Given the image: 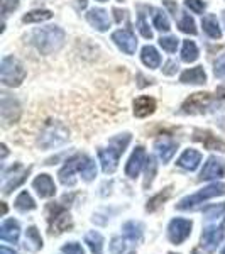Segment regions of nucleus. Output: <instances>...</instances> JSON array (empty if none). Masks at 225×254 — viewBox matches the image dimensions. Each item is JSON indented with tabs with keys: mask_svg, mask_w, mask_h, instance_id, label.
I'll list each match as a JSON object with an SVG mask.
<instances>
[{
	"mask_svg": "<svg viewBox=\"0 0 225 254\" xmlns=\"http://www.w3.org/2000/svg\"><path fill=\"white\" fill-rule=\"evenodd\" d=\"M31 43L43 55H53V53L59 51L64 44V31L58 26L43 27V29L32 32Z\"/></svg>",
	"mask_w": 225,
	"mask_h": 254,
	"instance_id": "obj_1",
	"label": "nucleus"
},
{
	"mask_svg": "<svg viewBox=\"0 0 225 254\" xmlns=\"http://www.w3.org/2000/svg\"><path fill=\"white\" fill-rule=\"evenodd\" d=\"M130 142V134H118V136L110 139V144L107 149H98V159H100L102 171L105 175H112L117 170L118 158L125 151V147Z\"/></svg>",
	"mask_w": 225,
	"mask_h": 254,
	"instance_id": "obj_2",
	"label": "nucleus"
},
{
	"mask_svg": "<svg viewBox=\"0 0 225 254\" xmlns=\"http://www.w3.org/2000/svg\"><path fill=\"white\" fill-rule=\"evenodd\" d=\"M69 139L68 127L59 121H49L44 124L38 137V144L43 149H53V147H59Z\"/></svg>",
	"mask_w": 225,
	"mask_h": 254,
	"instance_id": "obj_3",
	"label": "nucleus"
},
{
	"mask_svg": "<svg viewBox=\"0 0 225 254\" xmlns=\"http://www.w3.org/2000/svg\"><path fill=\"white\" fill-rule=\"evenodd\" d=\"M26 78V68L14 56H5L0 63V81L5 87H19Z\"/></svg>",
	"mask_w": 225,
	"mask_h": 254,
	"instance_id": "obj_4",
	"label": "nucleus"
},
{
	"mask_svg": "<svg viewBox=\"0 0 225 254\" xmlns=\"http://www.w3.org/2000/svg\"><path fill=\"white\" fill-rule=\"evenodd\" d=\"M225 195V183H212L205 188H202L200 191H196L193 195H188L185 198H181L178 202L176 208L178 210H191L195 208L198 203L205 202L208 198H215V196H222Z\"/></svg>",
	"mask_w": 225,
	"mask_h": 254,
	"instance_id": "obj_5",
	"label": "nucleus"
},
{
	"mask_svg": "<svg viewBox=\"0 0 225 254\" xmlns=\"http://www.w3.org/2000/svg\"><path fill=\"white\" fill-rule=\"evenodd\" d=\"M48 220H49V234H61V232L71 229V217H69L66 205H59V203H49L48 207Z\"/></svg>",
	"mask_w": 225,
	"mask_h": 254,
	"instance_id": "obj_6",
	"label": "nucleus"
},
{
	"mask_svg": "<svg viewBox=\"0 0 225 254\" xmlns=\"http://www.w3.org/2000/svg\"><path fill=\"white\" fill-rule=\"evenodd\" d=\"M217 105L214 95H210V93H203V92H196V93H191L190 97L185 100V104H183V112L185 114H191V116H195V114H207L210 112V110H214Z\"/></svg>",
	"mask_w": 225,
	"mask_h": 254,
	"instance_id": "obj_7",
	"label": "nucleus"
},
{
	"mask_svg": "<svg viewBox=\"0 0 225 254\" xmlns=\"http://www.w3.org/2000/svg\"><path fill=\"white\" fill-rule=\"evenodd\" d=\"M88 156H85V154H76V156H73L71 159H68L66 165L59 170V182L63 183L64 187H71L75 185V173L78 171L81 173V170H83V165L85 161H87Z\"/></svg>",
	"mask_w": 225,
	"mask_h": 254,
	"instance_id": "obj_8",
	"label": "nucleus"
},
{
	"mask_svg": "<svg viewBox=\"0 0 225 254\" xmlns=\"http://www.w3.org/2000/svg\"><path fill=\"white\" fill-rule=\"evenodd\" d=\"M20 117V105L14 97L9 93H2L0 98V119H2L3 126H10L17 122Z\"/></svg>",
	"mask_w": 225,
	"mask_h": 254,
	"instance_id": "obj_9",
	"label": "nucleus"
},
{
	"mask_svg": "<svg viewBox=\"0 0 225 254\" xmlns=\"http://www.w3.org/2000/svg\"><path fill=\"white\" fill-rule=\"evenodd\" d=\"M191 234V222L186 219H173L168 225V239L173 244H181Z\"/></svg>",
	"mask_w": 225,
	"mask_h": 254,
	"instance_id": "obj_10",
	"label": "nucleus"
},
{
	"mask_svg": "<svg viewBox=\"0 0 225 254\" xmlns=\"http://www.w3.org/2000/svg\"><path fill=\"white\" fill-rule=\"evenodd\" d=\"M224 227H217V225H210V227L203 229L202 234V248L208 253L217 251V248L224 241Z\"/></svg>",
	"mask_w": 225,
	"mask_h": 254,
	"instance_id": "obj_11",
	"label": "nucleus"
},
{
	"mask_svg": "<svg viewBox=\"0 0 225 254\" xmlns=\"http://www.w3.org/2000/svg\"><path fill=\"white\" fill-rule=\"evenodd\" d=\"M112 41L117 44L118 49H122V51L125 53V55H134V53H136L137 39H136V36L132 34V31H129V29L115 31L112 34Z\"/></svg>",
	"mask_w": 225,
	"mask_h": 254,
	"instance_id": "obj_12",
	"label": "nucleus"
},
{
	"mask_svg": "<svg viewBox=\"0 0 225 254\" xmlns=\"http://www.w3.org/2000/svg\"><path fill=\"white\" fill-rule=\"evenodd\" d=\"M147 161L146 159V151L142 146H137L136 149L132 151V154H130L127 165H125V175L129 176V178H136V176L141 173L142 170V165Z\"/></svg>",
	"mask_w": 225,
	"mask_h": 254,
	"instance_id": "obj_13",
	"label": "nucleus"
},
{
	"mask_svg": "<svg viewBox=\"0 0 225 254\" xmlns=\"http://www.w3.org/2000/svg\"><path fill=\"white\" fill-rule=\"evenodd\" d=\"M224 175H225L224 161L220 158L210 156L207 159L202 173H200V178H202V180H217V178H222Z\"/></svg>",
	"mask_w": 225,
	"mask_h": 254,
	"instance_id": "obj_14",
	"label": "nucleus"
},
{
	"mask_svg": "<svg viewBox=\"0 0 225 254\" xmlns=\"http://www.w3.org/2000/svg\"><path fill=\"white\" fill-rule=\"evenodd\" d=\"M32 187L38 191L41 198H49V196L56 195V185L49 175H39L38 178L32 182Z\"/></svg>",
	"mask_w": 225,
	"mask_h": 254,
	"instance_id": "obj_15",
	"label": "nucleus"
},
{
	"mask_svg": "<svg viewBox=\"0 0 225 254\" xmlns=\"http://www.w3.org/2000/svg\"><path fill=\"white\" fill-rule=\"evenodd\" d=\"M154 149H156V153L159 154L163 163H169V159L176 153L178 144H176V141H173V139H169V137H161L154 142Z\"/></svg>",
	"mask_w": 225,
	"mask_h": 254,
	"instance_id": "obj_16",
	"label": "nucleus"
},
{
	"mask_svg": "<svg viewBox=\"0 0 225 254\" xmlns=\"http://www.w3.org/2000/svg\"><path fill=\"white\" fill-rule=\"evenodd\" d=\"M193 139L195 141H200L203 142V146L207 147V149H212V151H220V153H225V142L220 141V139H217L214 134L208 132V130H200L196 129L193 132Z\"/></svg>",
	"mask_w": 225,
	"mask_h": 254,
	"instance_id": "obj_17",
	"label": "nucleus"
},
{
	"mask_svg": "<svg viewBox=\"0 0 225 254\" xmlns=\"http://www.w3.org/2000/svg\"><path fill=\"white\" fill-rule=\"evenodd\" d=\"M87 19H88V22L92 24V26L95 27L97 31H100V32L109 31L110 17H109V14L104 9H92L87 14Z\"/></svg>",
	"mask_w": 225,
	"mask_h": 254,
	"instance_id": "obj_18",
	"label": "nucleus"
},
{
	"mask_svg": "<svg viewBox=\"0 0 225 254\" xmlns=\"http://www.w3.org/2000/svg\"><path fill=\"white\" fill-rule=\"evenodd\" d=\"M200 163H202V154L195 149H186L178 159V166L188 171H195Z\"/></svg>",
	"mask_w": 225,
	"mask_h": 254,
	"instance_id": "obj_19",
	"label": "nucleus"
},
{
	"mask_svg": "<svg viewBox=\"0 0 225 254\" xmlns=\"http://www.w3.org/2000/svg\"><path fill=\"white\" fill-rule=\"evenodd\" d=\"M156 110V100L151 97H139L134 102V116L136 117H147Z\"/></svg>",
	"mask_w": 225,
	"mask_h": 254,
	"instance_id": "obj_20",
	"label": "nucleus"
},
{
	"mask_svg": "<svg viewBox=\"0 0 225 254\" xmlns=\"http://www.w3.org/2000/svg\"><path fill=\"white\" fill-rule=\"evenodd\" d=\"M29 171H31V168H27V170H22L20 173H15V175H7V173H3V185H2V191L5 195H9L14 188H17L20 183H24L26 182V178H27V175H29Z\"/></svg>",
	"mask_w": 225,
	"mask_h": 254,
	"instance_id": "obj_21",
	"label": "nucleus"
},
{
	"mask_svg": "<svg viewBox=\"0 0 225 254\" xmlns=\"http://www.w3.org/2000/svg\"><path fill=\"white\" fill-rule=\"evenodd\" d=\"M19 236H20V227H19L17 220L9 219L0 227V237H2L3 241H7V243H17Z\"/></svg>",
	"mask_w": 225,
	"mask_h": 254,
	"instance_id": "obj_22",
	"label": "nucleus"
},
{
	"mask_svg": "<svg viewBox=\"0 0 225 254\" xmlns=\"http://www.w3.org/2000/svg\"><path fill=\"white\" fill-rule=\"evenodd\" d=\"M179 81H181V83L202 85V83H205V81H207V73H205V69H203L202 66L190 68V69H186V71L181 73Z\"/></svg>",
	"mask_w": 225,
	"mask_h": 254,
	"instance_id": "obj_23",
	"label": "nucleus"
},
{
	"mask_svg": "<svg viewBox=\"0 0 225 254\" xmlns=\"http://www.w3.org/2000/svg\"><path fill=\"white\" fill-rule=\"evenodd\" d=\"M141 60H142V63L151 69H156V68H159V64H161V56H159L158 49L153 48V46L142 48Z\"/></svg>",
	"mask_w": 225,
	"mask_h": 254,
	"instance_id": "obj_24",
	"label": "nucleus"
},
{
	"mask_svg": "<svg viewBox=\"0 0 225 254\" xmlns=\"http://www.w3.org/2000/svg\"><path fill=\"white\" fill-rule=\"evenodd\" d=\"M85 244H88L92 254H104V237L100 232H87L85 234Z\"/></svg>",
	"mask_w": 225,
	"mask_h": 254,
	"instance_id": "obj_25",
	"label": "nucleus"
},
{
	"mask_svg": "<svg viewBox=\"0 0 225 254\" xmlns=\"http://www.w3.org/2000/svg\"><path fill=\"white\" fill-rule=\"evenodd\" d=\"M203 31L207 32V36H210L212 39H220L222 38V31L219 27V20L215 15H205L202 20Z\"/></svg>",
	"mask_w": 225,
	"mask_h": 254,
	"instance_id": "obj_26",
	"label": "nucleus"
},
{
	"mask_svg": "<svg viewBox=\"0 0 225 254\" xmlns=\"http://www.w3.org/2000/svg\"><path fill=\"white\" fill-rule=\"evenodd\" d=\"M122 231H124V236L127 237V239L134 241V243H139V241L142 239V225L136 222V220L125 222L124 227H122Z\"/></svg>",
	"mask_w": 225,
	"mask_h": 254,
	"instance_id": "obj_27",
	"label": "nucleus"
},
{
	"mask_svg": "<svg viewBox=\"0 0 225 254\" xmlns=\"http://www.w3.org/2000/svg\"><path fill=\"white\" fill-rule=\"evenodd\" d=\"M169 195H171V187H168V188H165V190L161 191V193H158L156 196H153V198H151L149 202H147L146 210H147V212L158 210V208L161 207L168 198H169Z\"/></svg>",
	"mask_w": 225,
	"mask_h": 254,
	"instance_id": "obj_28",
	"label": "nucleus"
},
{
	"mask_svg": "<svg viewBox=\"0 0 225 254\" xmlns=\"http://www.w3.org/2000/svg\"><path fill=\"white\" fill-rule=\"evenodd\" d=\"M198 58V48L193 41H185L183 43V49H181V60L185 63H193Z\"/></svg>",
	"mask_w": 225,
	"mask_h": 254,
	"instance_id": "obj_29",
	"label": "nucleus"
},
{
	"mask_svg": "<svg viewBox=\"0 0 225 254\" xmlns=\"http://www.w3.org/2000/svg\"><path fill=\"white\" fill-rule=\"evenodd\" d=\"M51 17H53L51 10H32L27 12L22 17V20L26 24H32V22H44V20H49Z\"/></svg>",
	"mask_w": 225,
	"mask_h": 254,
	"instance_id": "obj_30",
	"label": "nucleus"
},
{
	"mask_svg": "<svg viewBox=\"0 0 225 254\" xmlns=\"http://www.w3.org/2000/svg\"><path fill=\"white\" fill-rule=\"evenodd\" d=\"M15 208L20 212H27V210H34L36 203L32 200V196L27 193V191H22L17 198H15Z\"/></svg>",
	"mask_w": 225,
	"mask_h": 254,
	"instance_id": "obj_31",
	"label": "nucleus"
},
{
	"mask_svg": "<svg viewBox=\"0 0 225 254\" xmlns=\"http://www.w3.org/2000/svg\"><path fill=\"white\" fill-rule=\"evenodd\" d=\"M156 171H158V163H156V158H154V156H149V158H147V166H146L144 188H149V187H151V183H153L154 176H156Z\"/></svg>",
	"mask_w": 225,
	"mask_h": 254,
	"instance_id": "obj_32",
	"label": "nucleus"
},
{
	"mask_svg": "<svg viewBox=\"0 0 225 254\" xmlns=\"http://www.w3.org/2000/svg\"><path fill=\"white\" fill-rule=\"evenodd\" d=\"M153 22H154V27L159 31H169V20L161 10L154 9L153 10Z\"/></svg>",
	"mask_w": 225,
	"mask_h": 254,
	"instance_id": "obj_33",
	"label": "nucleus"
},
{
	"mask_svg": "<svg viewBox=\"0 0 225 254\" xmlns=\"http://www.w3.org/2000/svg\"><path fill=\"white\" fill-rule=\"evenodd\" d=\"M26 237H27V243L32 244V249H36V251H38V249L43 248V239H41L39 231L34 227V225H32V227L27 229Z\"/></svg>",
	"mask_w": 225,
	"mask_h": 254,
	"instance_id": "obj_34",
	"label": "nucleus"
},
{
	"mask_svg": "<svg viewBox=\"0 0 225 254\" xmlns=\"http://www.w3.org/2000/svg\"><path fill=\"white\" fill-rule=\"evenodd\" d=\"M179 31L185 32V34H196V26H195V20L190 17L188 14H185L179 20Z\"/></svg>",
	"mask_w": 225,
	"mask_h": 254,
	"instance_id": "obj_35",
	"label": "nucleus"
},
{
	"mask_svg": "<svg viewBox=\"0 0 225 254\" xmlns=\"http://www.w3.org/2000/svg\"><path fill=\"white\" fill-rule=\"evenodd\" d=\"M81 176H83L85 182H92V180L97 176V166L90 158H87V161H85L83 170H81Z\"/></svg>",
	"mask_w": 225,
	"mask_h": 254,
	"instance_id": "obj_36",
	"label": "nucleus"
},
{
	"mask_svg": "<svg viewBox=\"0 0 225 254\" xmlns=\"http://www.w3.org/2000/svg\"><path fill=\"white\" fill-rule=\"evenodd\" d=\"M225 212V202L219 203V205H212L203 210V215H205V219L212 220V219H217V217H220Z\"/></svg>",
	"mask_w": 225,
	"mask_h": 254,
	"instance_id": "obj_37",
	"label": "nucleus"
},
{
	"mask_svg": "<svg viewBox=\"0 0 225 254\" xmlns=\"http://www.w3.org/2000/svg\"><path fill=\"white\" fill-rule=\"evenodd\" d=\"M137 29H139V32L142 34V38H146V39H151V38H153V31H151V29H149V26H147L144 14H139V15H137Z\"/></svg>",
	"mask_w": 225,
	"mask_h": 254,
	"instance_id": "obj_38",
	"label": "nucleus"
},
{
	"mask_svg": "<svg viewBox=\"0 0 225 254\" xmlns=\"http://www.w3.org/2000/svg\"><path fill=\"white\" fill-rule=\"evenodd\" d=\"M159 44H161V48L165 49L168 53H174L178 48V39L173 38V36H166V38H161L159 39Z\"/></svg>",
	"mask_w": 225,
	"mask_h": 254,
	"instance_id": "obj_39",
	"label": "nucleus"
},
{
	"mask_svg": "<svg viewBox=\"0 0 225 254\" xmlns=\"http://www.w3.org/2000/svg\"><path fill=\"white\" fill-rule=\"evenodd\" d=\"M19 5V0H0V10H2V15H9L12 10H15Z\"/></svg>",
	"mask_w": 225,
	"mask_h": 254,
	"instance_id": "obj_40",
	"label": "nucleus"
},
{
	"mask_svg": "<svg viewBox=\"0 0 225 254\" xmlns=\"http://www.w3.org/2000/svg\"><path fill=\"white\" fill-rule=\"evenodd\" d=\"M185 5L191 12H195V14H202V12L205 10V7H207L203 0H185Z\"/></svg>",
	"mask_w": 225,
	"mask_h": 254,
	"instance_id": "obj_41",
	"label": "nucleus"
},
{
	"mask_svg": "<svg viewBox=\"0 0 225 254\" xmlns=\"http://www.w3.org/2000/svg\"><path fill=\"white\" fill-rule=\"evenodd\" d=\"M110 251H112V254H122L125 251V241L122 237H113L112 243H110Z\"/></svg>",
	"mask_w": 225,
	"mask_h": 254,
	"instance_id": "obj_42",
	"label": "nucleus"
},
{
	"mask_svg": "<svg viewBox=\"0 0 225 254\" xmlns=\"http://www.w3.org/2000/svg\"><path fill=\"white\" fill-rule=\"evenodd\" d=\"M61 251H63L64 254H85L83 248H81L78 243H68V244H64L63 248H61Z\"/></svg>",
	"mask_w": 225,
	"mask_h": 254,
	"instance_id": "obj_43",
	"label": "nucleus"
},
{
	"mask_svg": "<svg viewBox=\"0 0 225 254\" xmlns=\"http://www.w3.org/2000/svg\"><path fill=\"white\" fill-rule=\"evenodd\" d=\"M214 73H215L217 78H222V76H225V55H222L219 60L215 61Z\"/></svg>",
	"mask_w": 225,
	"mask_h": 254,
	"instance_id": "obj_44",
	"label": "nucleus"
},
{
	"mask_svg": "<svg viewBox=\"0 0 225 254\" xmlns=\"http://www.w3.org/2000/svg\"><path fill=\"white\" fill-rule=\"evenodd\" d=\"M176 71H178L176 61H168V63L165 64V68H163V73H165V75H174Z\"/></svg>",
	"mask_w": 225,
	"mask_h": 254,
	"instance_id": "obj_45",
	"label": "nucleus"
},
{
	"mask_svg": "<svg viewBox=\"0 0 225 254\" xmlns=\"http://www.w3.org/2000/svg\"><path fill=\"white\" fill-rule=\"evenodd\" d=\"M165 5L168 7V10H169L171 14L176 17V15H178V5H176V3H174L173 0H165Z\"/></svg>",
	"mask_w": 225,
	"mask_h": 254,
	"instance_id": "obj_46",
	"label": "nucleus"
},
{
	"mask_svg": "<svg viewBox=\"0 0 225 254\" xmlns=\"http://www.w3.org/2000/svg\"><path fill=\"white\" fill-rule=\"evenodd\" d=\"M113 14H115V19H117V22H122V20L125 19V14H127V12H125V10H118V9H113Z\"/></svg>",
	"mask_w": 225,
	"mask_h": 254,
	"instance_id": "obj_47",
	"label": "nucleus"
},
{
	"mask_svg": "<svg viewBox=\"0 0 225 254\" xmlns=\"http://www.w3.org/2000/svg\"><path fill=\"white\" fill-rule=\"evenodd\" d=\"M217 98H220L222 102H225V83H222L219 88H217Z\"/></svg>",
	"mask_w": 225,
	"mask_h": 254,
	"instance_id": "obj_48",
	"label": "nucleus"
},
{
	"mask_svg": "<svg viewBox=\"0 0 225 254\" xmlns=\"http://www.w3.org/2000/svg\"><path fill=\"white\" fill-rule=\"evenodd\" d=\"M0 254H15V251L14 249H9L7 246H2V248H0Z\"/></svg>",
	"mask_w": 225,
	"mask_h": 254,
	"instance_id": "obj_49",
	"label": "nucleus"
},
{
	"mask_svg": "<svg viewBox=\"0 0 225 254\" xmlns=\"http://www.w3.org/2000/svg\"><path fill=\"white\" fill-rule=\"evenodd\" d=\"M0 149H2V159H5V156H7V146L2 144V146H0Z\"/></svg>",
	"mask_w": 225,
	"mask_h": 254,
	"instance_id": "obj_50",
	"label": "nucleus"
},
{
	"mask_svg": "<svg viewBox=\"0 0 225 254\" xmlns=\"http://www.w3.org/2000/svg\"><path fill=\"white\" fill-rule=\"evenodd\" d=\"M80 7L81 9H85V7H87V0H80Z\"/></svg>",
	"mask_w": 225,
	"mask_h": 254,
	"instance_id": "obj_51",
	"label": "nucleus"
},
{
	"mask_svg": "<svg viewBox=\"0 0 225 254\" xmlns=\"http://www.w3.org/2000/svg\"><path fill=\"white\" fill-rule=\"evenodd\" d=\"M2 212H3V215L7 214V205H5V203H2Z\"/></svg>",
	"mask_w": 225,
	"mask_h": 254,
	"instance_id": "obj_52",
	"label": "nucleus"
},
{
	"mask_svg": "<svg viewBox=\"0 0 225 254\" xmlns=\"http://www.w3.org/2000/svg\"><path fill=\"white\" fill-rule=\"evenodd\" d=\"M193 254H203V253L200 251V249H193Z\"/></svg>",
	"mask_w": 225,
	"mask_h": 254,
	"instance_id": "obj_53",
	"label": "nucleus"
},
{
	"mask_svg": "<svg viewBox=\"0 0 225 254\" xmlns=\"http://www.w3.org/2000/svg\"><path fill=\"white\" fill-rule=\"evenodd\" d=\"M98 2H107V0H98Z\"/></svg>",
	"mask_w": 225,
	"mask_h": 254,
	"instance_id": "obj_54",
	"label": "nucleus"
},
{
	"mask_svg": "<svg viewBox=\"0 0 225 254\" xmlns=\"http://www.w3.org/2000/svg\"><path fill=\"white\" fill-rule=\"evenodd\" d=\"M224 24H225V12H224Z\"/></svg>",
	"mask_w": 225,
	"mask_h": 254,
	"instance_id": "obj_55",
	"label": "nucleus"
},
{
	"mask_svg": "<svg viewBox=\"0 0 225 254\" xmlns=\"http://www.w3.org/2000/svg\"><path fill=\"white\" fill-rule=\"evenodd\" d=\"M222 254H225V248H224V251H222Z\"/></svg>",
	"mask_w": 225,
	"mask_h": 254,
	"instance_id": "obj_56",
	"label": "nucleus"
},
{
	"mask_svg": "<svg viewBox=\"0 0 225 254\" xmlns=\"http://www.w3.org/2000/svg\"><path fill=\"white\" fill-rule=\"evenodd\" d=\"M129 254H136V253H129Z\"/></svg>",
	"mask_w": 225,
	"mask_h": 254,
	"instance_id": "obj_57",
	"label": "nucleus"
},
{
	"mask_svg": "<svg viewBox=\"0 0 225 254\" xmlns=\"http://www.w3.org/2000/svg\"><path fill=\"white\" fill-rule=\"evenodd\" d=\"M169 254H174V253H169Z\"/></svg>",
	"mask_w": 225,
	"mask_h": 254,
	"instance_id": "obj_58",
	"label": "nucleus"
}]
</instances>
